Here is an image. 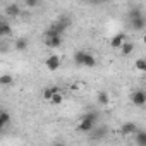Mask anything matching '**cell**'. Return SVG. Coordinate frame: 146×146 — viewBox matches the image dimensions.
Listing matches in <instances>:
<instances>
[{
  "mask_svg": "<svg viewBox=\"0 0 146 146\" xmlns=\"http://www.w3.org/2000/svg\"><path fill=\"white\" fill-rule=\"evenodd\" d=\"M134 65H136V69H137V70H141V72H146V58H137Z\"/></svg>",
  "mask_w": 146,
  "mask_h": 146,
  "instance_id": "obj_19",
  "label": "cell"
},
{
  "mask_svg": "<svg viewBox=\"0 0 146 146\" xmlns=\"http://www.w3.org/2000/svg\"><path fill=\"white\" fill-rule=\"evenodd\" d=\"M14 46H16V50H19V52H24V50H28V46H29V41H28L26 38H19V40H16V41H14Z\"/></svg>",
  "mask_w": 146,
  "mask_h": 146,
  "instance_id": "obj_12",
  "label": "cell"
},
{
  "mask_svg": "<svg viewBox=\"0 0 146 146\" xmlns=\"http://www.w3.org/2000/svg\"><path fill=\"white\" fill-rule=\"evenodd\" d=\"M11 33H12V29H11V24L9 23H5V21L0 23V36H7Z\"/></svg>",
  "mask_w": 146,
  "mask_h": 146,
  "instance_id": "obj_16",
  "label": "cell"
},
{
  "mask_svg": "<svg viewBox=\"0 0 146 146\" xmlns=\"http://www.w3.org/2000/svg\"><path fill=\"white\" fill-rule=\"evenodd\" d=\"M62 100H64V95H62V93H57V95L52 98V102H50V103H52V105H60V103H62Z\"/></svg>",
  "mask_w": 146,
  "mask_h": 146,
  "instance_id": "obj_20",
  "label": "cell"
},
{
  "mask_svg": "<svg viewBox=\"0 0 146 146\" xmlns=\"http://www.w3.org/2000/svg\"><path fill=\"white\" fill-rule=\"evenodd\" d=\"M96 120H98V113H96V112L86 113V115L79 120L78 131H81V132H93V129L96 127Z\"/></svg>",
  "mask_w": 146,
  "mask_h": 146,
  "instance_id": "obj_1",
  "label": "cell"
},
{
  "mask_svg": "<svg viewBox=\"0 0 146 146\" xmlns=\"http://www.w3.org/2000/svg\"><path fill=\"white\" fill-rule=\"evenodd\" d=\"M12 83H14V78L11 74H2L0 76V84L2 86H11Z\"/></svg>",
  "mask_w": 146,
  "mask_h": 146,
  "instance_id": "obj_17",
  "label": "cell"
},
{
  "mask_svg": "<svg viewBox=\"0 0 146 146\" xmlns=\"http://www.w3.org/2000/svg\"><path fill=\"white\" fill-rule=\"evenodd\" d=\"M74 62L78 65H83V67H95L96 65L95 55H91L88 52H83V50H79V52L74 53Z\"/></svg>",
  "mask_w": 146,
  "mask_h": 146,
  "instance_id": "obj_2",
  "label": "cell"
},
{
  "mask_svg": "<svg viewBox=\"0 0 146 146\" xmlns=\"http://www.w3.org/2000/svg\"><path fill=\"white\" fill-rule=\"evenodd\" d=\"M131 102L136 105V107H144L146 105V93L144 91H134L131 95Z\"/></svg>",
  "mask_w": 146,
  "mask_h": 146,
  "instance_id": "obj_4",
  "label": "cell"
},
{
  "mask_svg": "<svg viewBox=\"0 0 146 146\" xmlns=\"http://www.w3.org/2000/svg\"><path fill=\"white\" fill-rule=\"evenodd\" d=\"M96 102H98L102 107H107V105H110V95H108L107 91H100V93L96 95Z\"/></svg>",
  "mask_w": 146,
  "mask_h": 146,
  "instance_id": "obj_10",
  "label": "cell"
},
{
  "mask_svg": "<svg viewBox=\"0 0 146 146\" xmlns=\"http://www.w3.org/2000/svg\"><path fill=\"white\" fill-rule=\"evenodd\" d=\"M131 26L134 31H143L146 28V17L141 16V17H136V19H131Z\"/></svg>",
  "mask_w": 146,
  "mask_h": 146,
  "instance_id": "obj_7",
  "label": "cell"
},
{
  "mask_svg": "<svg viewBox=\"0 0 146 146\" xmlns=\"http://www.w3.org/2000/svg\"><path fill=\"white\" fill-rule=\"evenodd\" d=\"M9 122H11V115L4 110L2 113H0V127H7V125H9Z\"/></svg>",
  "mask_w": 146,
  "mask_h": 146,
  "instance_id": "obj_18",
  "label": "cell"
},
{
  "mask_svg": "<svg viewBox=\"0 0 146 146\" xmlns=\"http://www.w3.org/2000/svg\"><path fill=\"white\" fill-rule=\"evenodd\" d=\"M134 52V45L131 43V41H125L122 46H120V53L124 55V57H127V55H131Z\"/></svg>",
  "mask_w": 146,
  "mask_h": 146,
  "instance_id": "obj_14",
  "label": "cell"
},
{
  "mask_svg": "<svg viewBox=\"0 0 146 146\" xmlns=\"http://www.w3.org/2000/svg\"><path fill=\"white\" fill-rule=\"evenodd\" d=\"M141 16H143L141 9H132V11H131V16H129V17H131V19H136V17H141Z\"/></svg>",
  "mask_w": 146,
  "mask_h": 146,
  "instance_id": "obj_21",
  "label": "cell"
},
{
  "mask_svg": "<svg viewBox=\"0 0 146 146\" xmlns=\"http://www.w3.org/2000/svg\"><path fill=\"white\" fill-rule=\"evenodd\" d=\"M125 41H127L125 33H117L115 36H112V40H110V46H112V48H119V50H120V46H122Z\"/></svg>",
  "mask_w": 146,
  "mask_h": 146,
  "instance_id": "obj_5",
  "label": "cell"
},
{
  "mask_svg": "<svg viewBox=\"0 0 146 146\" xmlns=\"http://www.w3.org/2000/svg\"><path fill=\"white\" fill-rule=\"evenodd\" d=\"M137 125L134 124V122H124L122 125H120V132L124 134V136H136L137 134Z\"/></svg>",
  "mask_w": 146,
  "mask_h": 146,
  "instance_id": "obj_3",
  "label": "cell"
},
{
  "mask_svg": "<svg viewBox=\"0 0 146 146\" xmlns=\"http://www.w3.org/2000/svg\"><path fill=\"white\" fill-rule=\"evenodd\" d=\"M93 131H95V129H93ZM105 134H107V129H105V127H98V129L91 134V139H93V141H96V139L100 141V139L105 137Z\"/></svg>",
  "mask_w": 146,
  "mask_h": 146,
  "instance_id": "obj_15",
  "label": "cell"
},
{
  "mask_svg": "<svg viewBox=\"0 0 146 146\" xmlns=\"http://www.w3.org/2000/svg\"><path fill=\"white\" fill-rule=\"evenodd\" d=\"M52 146H65V144H64V143H58V141H57V143H53Z\"/></svg>",
  "mask_w": 146,
  "mask_h": 146,
  "instance_id": "obj_23",
  "label": "cell"
},
{
  "mask_svg": "<svg viewBox=\"0 0 146 146\" xmlns=\"http://www.w3.org/2000/svg\"><path fill=\"white\" fill-rule=\"evenodd\" d=\"M5 12H7L9 16L16 17V16H19V14H21V9H19V5H17V4H9V5H7V9H5Z\"/></svg>",
  "mask_w": 146,
  "mask_h": 146,
  "instance_id": "obj_13",
  "label": "cell"
},
{
  "mask_svg": "<svg viewBox=\"0 0 146 146\" xmlns=\"http://www.w3.org/2000/svg\"><path fill=\"white\" fill-rule=\"evenodd\" d=\"M143 43H144V45H146V35H144V36H143Z\"/></svg>",
  "mask_w": 146,
  "mask_h": 146,
  "instance_id": "obj_24",
  "label": "cell"
},
{
  "mask_svg": "<svg viewBox=\"0 0 146 146\" xmlns=\"http://www.w3.org/2000/svg\"><path fill=\"white\" fill-rule=\"evenodd\" d=\"M45 67L48 69V70H57L58 67H60V57L58 55H50L46 60H45Z\"/></svg>",
  "mask_w": 146,
  "mask_h": 146,
  "instance_id": "obj_6",
  "label": "cell"
},
{
  "mask_svg": "<svg viewBox=\"0 0 146 146\" xmlns=\"http://www.w3.org/2000/svg\"><path fill=\"white\" fill-rule=\"evenodd\" d=\"M134 143L137 146H146V131H137V134L134 136Z\"/></svg>",
  "mask_w": 146,
  "mask_h": 146,
  "instance_id": "obj_11",
  "label": "cell"
},
{
  "mask_svg": "<svg viewBox=\"0 0 146 146\" xmlns=\"http://www.w3.org/2000/svg\"><path fill=\"white\" fill-rule=\"evenodd\" d=\"M57 93H60V91H58V88H55V86H50V88H45V90H43V93H41V98H43V100H46V102H52V98H53Z\"/></svg>",
  "mask_w": 146,
  "mask_h": 146,
  "instance_id": "obj_8",
  "label": "cell"
},
{
  "mask_svg": "<svg viewBox=\"0 0 146 146\" xmlns=\"http://www.w3.org/2000/svg\"><path fill=\"white\" fill-rule=\"evenodd\" d=\"M62 45V36L53 35V36H46V46L50 48H58Z\"/></svg>",
  "mask_w": 146,
  "mask_h": 146,
  "instance_id": "obj_9",
  "label": "cell"
},
{
  "mask_svg": "<svg viewBox=\"0 0 146 146\" xmlns=\"http://www.w3.org/2000/svg\"><path fill=\"white\" fill-rule=\"evenodd\" d=\"M26 5H28V7H36L38 2H36V0H26Z\"/></svg>",
  "mask_w": 146,
  "mask_h": 146,
  "instance_id": "obj_22",
  "label": "cell"
}]
</instances>
